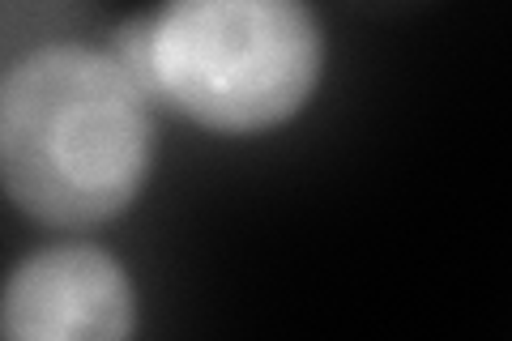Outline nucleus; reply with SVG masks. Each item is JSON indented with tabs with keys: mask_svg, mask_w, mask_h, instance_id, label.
Masks as SVG:
<instances>
[{
	"mask_svg": "<svg viewBox=\"0 0 512 341\" xmlns=\"http://www.w3.org/2000/svg\"><path fill=\"white\" fill-rule=\"evenodd\" d=\"M154 154L150 94L111 52L39 47L0 90V167L26 214L94 226L137 197Z\"/></svg>",
	"mask_w": 512,
	"mask_h": 341,
	"instance_id": "1",
	"label": "nucleus"
},
{
	"mask_svg": "<svg viewBox=\"0 0 512 341\" xmlns=\"http://www.w3.org/2000/svg\"><path fill=\"white\" fill-rule=\"evenodd\" d=\"M320 30L291 0H184L128 22L111 60L150 99L218 133H256L308 103Z\"/></svg>",
	"mask_w": 512,
	"mask_h": 341,
	"instance_id": "2",
	"label": "nucleus"
},
{
	"mask_svg": "<svg viewBox=\"0 0 512 341\" xmlns=\"http://www.w3.org/2000/svg\"><path fill=\"white\" fill-rule=\"evenodd\" d=\"M133 290L99 248H47L5 290V341H128Z\"/></svg>",
	"mask_w": 512,
	"mask_h": 341,
	"instance_id": "3",
	"label": "nucleus"
}]
</instances>
